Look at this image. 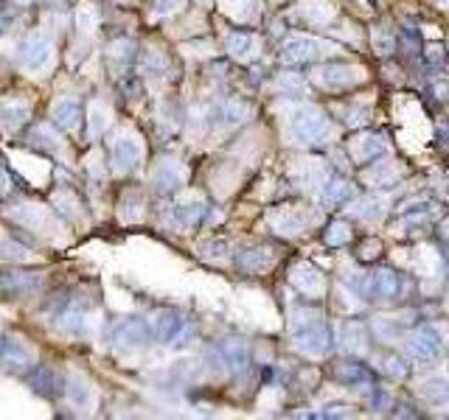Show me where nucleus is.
<instances>
[{"label": "nucleus", "mask_w": 449, "mask_h": 420, "mask_svg": "<svg viewBox=\"0 0 449 420\" xmlns=\"http://www.w3.org/2000/svg\"><path fill=\"white\" fill-rule=\"evenodd\" d=\"M357 291L363 297H368V300H376V303H393V300L402 297L404 280L393 269H379V272H371V275H363Z\"/></svg>", "instance_id": "obj_1"}, {"label": "nucleus", "mask_w": 449, "mask_h": 420, "mask_svg": "<svg viewBox=\"0 0 449 420\" xmlns=\"http://www.w3.org/2000/svg\"><path fill=\"white\" fill-rule=\"evenodd\" d=\"M295 348L300 353H309V356H323L331 348V334H329V328L323 325L320 317L295 325Z\"/></svg>", "instance_id": "obj_2"}, {"label": "nucleus", "mask_w": 449, "mask_h": 420, "mask_svg": "<svg viewBox=\"0 0 449 420\" xmlns=\"http://www.w3.org/2000/svg\"><path fill=\"white\" fill-rule=\"evenodd\" d=\"M329 132H331V124H329L326 112L317 107H306L292 118V135L300 143H320Z\"/></svg>", "instance_id": "obj_3"}, {"label": "nucleus", "mask_w": 449, "mask_h": 420, "mask_svg": "<svg viewBox=\"0 0 449 420\" xmlns=\"http://www.w3.org/2000/svg\"><path fill=\"white\" fill-rule=\"evenodd\" d=\"M152 339V325H147V320L141 317H127L121 322L113 325V337L110 342L118 348H141Z\"/></svg>", "instance_id": "obj_4"}, {"label": "nucleus", "mask_w": 449, "mask_h": 420, "mask_svg": "<svg viewBox=\"0 0 449 420\" xmlns=\"http://www.w3.org/2000/svg\"><path fill=\"white\" fill-rule=\"evenodd\" d=\"M326 51H331V45H326L314 37H290L281 48V59L284 62H317L326 57Z\"/></svg>", "instance_id": "obj_5"}, {"label": "nucleus", "mask_w": 449, "mask_h": 420, "mask_svg": "<svg viewBox=\"0 0 449 420\" xmlns=\"http://www.w3.org/2000/svg\"><path fill=\"white\" fill-rule=\"evenodd\" d=\"M314 78L326 90H343V87L357 84L363 78V73H360V68H351V65H343V62H331V65H323V68L314 70Z\"/></svg>", "instance_id": "obj_6"}, {"label": "nucleus", "mask_w": 449, "mask_h": 420, "mask_svg": "<svg viewBox=\"0 0 449 420\" xmlns=\"http://www.w3.org/2000/svg\"><path fill=\"white\" fill-rule=\"evenodd\" d=\"M407 353L413 356V358H419V361H427V358H436L438 353H441V337L430 328V325H421V328H416L410 337H407Z\"/></svg>", "instance_id": "obj_7"}, {"label": "nucleus", "mask_w": 449, "mask_h": 420, "mask_svg": "<svg viewBox=\"0 0 449 420\" xmlns=\"http://www.w3.org/2000/svg\"><path fill=\"white\" fill-rule=\"evenodd\" d=\"M28 384H31V390H34L37 395H42V398H57V395L62 392V378H59V373L51 370V367H45V364L31 367Z\"/></svg>", "instance_id": "obj_8"}, {"label": "nucleus", "mask_w": 449, "mask_h": 420, "mask_svg": "<svg viewBox=\"0 0 449 420\" xmlns=\"http://www.w3.org/2000/svg\"><path fill=\"white\" fill-rule=\"evenodd\" d=\"M186 328V320L177 314V311H157L154 320H152V337L157 342H174L180 337V331Z\"/></svg>", "instance_id": "obj_9"}, {"label": "nucleus", "mask_w": 449, "mask_h": 420, "mask_svg": "<svg viewBox=\"0 0 449 420\" xmlns=\"http://www.w3.org/2000/svg\"><path fill=\"white\" fill-rule=\"evenodd\" d=\"M0 364L8 370H28L31 353L23 342H17L11 337H0Z\"/></svg>", "instance_id": "obj_10"}, {"label": "nucleus", "mask_w": 449, "mask_h": 420, "mask_svg": "<svg viewBox=\"0 0 449 420\" xmlns=\"http://www.w3.org/2000/svg\"><path fill=\"white\" fill-rule=\"evenodd\" d=\"M220 356H222V361L227 364V370L230 373H241V370H247V364H250V348H247V342L244 339H224L222 348H220Z\"/></svg>", "instance_id": "obj_11"}, {"label": "nucleus", "mask_w": 449, "mask_h": 420, "mask_svg": "<svg viewBox=\"0 0 449 420\" xmlns=\"http://www.w3.org/2000/svg\"><path fill=\"white\" fill-rule=\"evenodd\" d=\"M141 160V146L135 138H118L113 143V165L118 171H132Z\"/></svg>", "instance_id": "obj_12"}, {"label": "nucleus", "mask_w": 449, "mask_h": 420, "mask_svg": "<svg viewBox=\"0 0 449 420\" xmlns=\"http://www.w3.org/2000/svg\"><path fill=\"white\" fill-rule=\"evenodd\" d=\"M354 197V188H351V182L348 180H343V177H331V180H326L323 182V191H320V202L326 205V208H340L343 202H348Z\"/></svg>", "instance_id": "obj_13"}, {"label": "nucleus", "mask_w": 449, "mask_h": 420, "mask_svg": "<svg viewBox=\"0 0 449 420\" xmlns=\"http://www.w3.org/2000/svg\"><path fill=\"white\" fill-rule=\"evenodd\" d=\"M273 264V252L267 247H250V250H241L239 258H236V267L247 275H258L264 272L267 267Z\"/></svg>", "instance_id": "obj_14"}, {"label": "nucleus", "mask_w": 449, "mask_h": 420, "mask_svg": "<svg viewBox=\"0 0 449 420\" xmlns=\"http://www.w3.org/2000/svg\"><path fill=\"white\" fill-rule=\"evenodd\" d=\"M42 283L34 272H0V294H23Z\"/></svg>", "instance_id": "obj_15"}, {"label": "nucleus", "mask_w": 449, "mask_h": 420, "mask_svg": "<svg viewBox=\"0 0 449 420\" xmlns=\"http://www.w3.org/2000/svg\"><path fill=\"white\" fill-rule=\"evenodd\" d=\"M385 151V140L379 135H360L348 143V154L357 160V163H371L376 154Z\"/></svg>", "instance_id": "obj_16"}, {"label": "nucleus", "mask_w": 449, "mask_h": 420, "mask_svg": "<svg viewBox=\"0 0 449 420\" xmlns=\"http://www.w3.org/2000/svg\"><path fill=\"white\" fill-rule=\"evenodd\" d=\"M48 57H51V42L45 37H31L20 51V59L25 68H42Z\"/></svg>", "instance_id": "obj_17"}, {"label": "nucleus", "mask_w": 449, "mask_h": 420, "mask_svg": "<svg viewBox=\"0 0 449 420\" xmlns=\"http://www.w3.org/2000/svg\"><path fill=\"white\" fill-rule=\"evenodd\" d=\"M54 124L57 127H62V129H79V124H81V104L74 101V98H62V101H57L54 104Z\"/></svg>", "instance_id": "obj_18"}, {"label": "nucleus", "mask_w": 449, "mask_h": 420, "mask_svg": "<svg viewBox=\"0 0 449 420\" xmlns=\"http://www.w3.org/2000/svg\"><path fill=\"white\" fill-rule=\"evenodd\" d=\"M205 202H200V199H191V202H180V205H174L171 210V218L180 224V227H197L203 218H205Z\"/></svg>", "instance_id": "obj_19"}, {"label": "nucleus", "mask_w": 449, "mask_h": 420, "mask_svg": "<svg viewBox=\"0 0 449 420\" xmlns=\"http://www.w3.org/2000/svg\"><path fill=\"white\" fill-rule=\"evenodd\" d=\"M177 185H180V168L171 165V163H163L154 171V191L157 194H171Z\"/></svg>", "instance_id": "obj_20"}, {"label": "nucleus", "mask_w": 449, "mask_h": 420, "mask_svg": "<svg viewBox=\"0 0 449 420\" xmlns=\"http://www.w3.org/2000/svg\"><path fill=\"white\" fill-rule=\"evenodd\" d=\"M292 283L298 286L300 291H306V294H314V291H320V288H323V278H320V272H317V269H312V267H306V264H300L298 269L292 272Z\"/></svg>", "instance_id": "obj_21"}, {"label": "nucleus", "mask_w": 449, "mask_h": 420, "mask_svg": "<svg viewBox=\"0 0 449 420\" xmlns=\"http://www.w3.org/2000/svg\"><path fill=\"white\" fill-rule=\"evenodd\" d=\"M351 213H354L357 218L376 221V218H382V216H385V202H382L379 197H363V199H357V202L351 205Z\"/></svg>", "instance_id": "obj_22"}, {"label": "nucleus", "mask_w": 449, "mask_h": 420, "mask_svg": "<svg viewBox=\"0 0 449 420\" xmlns=\"http://www.w3.org/2000/svg\"><path fill=\"white\" fill-rule=\"evenodd\" d=\"M227 51H230V57H236V59H247V57H253V51H256V40H253L250 34L233 31V34H227Z\"/></svg>", "instance_id": "obj_23"}, {"label": "nucleus", "mask_w": 449, "mask_h": 420, "mask_svg": "<svg viewBox=\"0 0 449 420\" xmlns=\"http://www.w3.org/2000/svg\"><path fill=\"white\" fill-rule=\"evenodd\" d=\"M59 328L65 334H81L84 331V311L79 305H68L62 314H59Z\"/></svg>", "instance_id": "obj_24"}, {"label": "nucleus", "mask_w": 449, "mask_h": 420, "mask_svg": "<svg viewBox=\"0 0 449 420\" xmlns=\"http://www.w3.org/2000/svg\"><path fill=\"white\" fill-rule=\"evenodd\" d=\"M326 244L329 247H343V244H348L351 241V224H346V221H331L329 227H326Z\"/></svg>", "instance_id": "obj_25"}, {"label": "nucleus", "mask_w": 449, "mask_h": 420, "mask_svg": "<svg viewBox=\"0 0 449 420\" xmlns=\"http://www.w3.org/2000/svg\"><path fill=\"white\" fill-rule=\"evenodd\" d=\"M421 395L430 398L433 404H441L449 398V381L447 378H427L424 387H421Z\"/></svg>", "instance_id": "obj_26"}, {"label": "nucleus", "mask_w": 449, "mask_h": 420, "mask_svg": "<svg viewBox=\"0 0 449 420\" xmlns=\"http://www.w3.org/2000/svg\"><path fill=\"white\" fill-rule=\"evenodd\" d=\"M28 121V107H23V104H8V107H3V127L6 129H17V127H23Z\"/></svg>", "instance_id": "obj_27"}, {"label": "nucleus", "mask_w": 449, "mask_h": 420, "mask_svg": "<svg viewBox=\"0 0 449 420\" xmlns=\"http://www.w3.org/2000/svg\"><path fill=\"white\" fill-rule=\"evenodd\" d=\"M368 339H365V328L360 325V322H348L346 328H343V345L351 350H360L363 345H365Z\"/></svg>", "instance_id": "obj_28"}, {"label": "nucleus", "mask_w": 449, "mask_h": 420, "mask_svg": "<svg viewBox=\"0 0 449 420\" xmlns=\"http://www.w3.org/2000/svg\"><path fill=\"white\" fill-rule=\"evenodd\" d=\"M374 45H376V51L382 54V57H387V54H393V48H396V34L390 31V28H374Z\"/></svg>", "instance_id": "obj_29"}, {"label": "nucleus", "mask_w": 449, "mask_h": 420, "mask_svg": "<svg viewBox=\"0 0 449 420\" xmlns=\"http://www.w3.org/2000/svg\"><path fill=\"white\" fill-rule=\"evenodd\" d=\"M247 112H250V110H247L244 104H222L214 115H217L222 124H239V121H244Z\"/></svg>", "instance_id": "obj_30"}, {"label": "nucleus", "mask_w": 449, "mask_h": 420, "mask_svg": "<svg viewBox=\"0 0 449 420\" xmlns=\"http://www.w3.org/2000/svg\"><path fill=\"white\" fill-rule=\"evenodd\" d=\"M337 378H340V381H348V384H363V381L368 378V373H365L360 364L346 361V364L337 367Z\"/></svg>", "instance_id": "obj_31"}, {"label": "nucleus", "mask_w": 449, "mask_h": 420, "mask_svg": "<svg viewBox=\"0 0 449 420\" xmlns=\"http://www.w3.org/2000/svg\"><path fill=\"white\" fill-rule=\"evenodd\" d=\"M68 395H71V401L79 404V407H84V404L90 401V387H87V381H84L81 375H74V378H71V384H68Z\"/></svg>", "instance_id": "obj_32"}, {"label": "nucleus", "mask_w": 449, "mask_h": 420, "mask_svg": "<svg viewBox=\"0 0 449 420\" xmlns=\"http://www.w3.org/2000/svg\"><path fill=\"white\" fill-rule=\"evenodd\" d=\"M110 59L115 62H121V68H127L132 59H135V45L130 42V40H124V42H115L113 48H110Z\"/></svg>", "instance_id": "obj_33"}, {"label": "nucleus", "mask_w": 449, "mask_h": 420, "mask_svg": "<svg viewBox=\"0 0 449 420\" xmlns=\"http://www.w3.org/2000/svg\"><path fill=\"white\" fill-rule=\"evenodd\" d=\"M278 87L287 93V95H303V90H306V84H303V78L295 76V73H284L281 78H278Z\"/></svg>", "instance_id": "obj_34"}, {"label": "nucleus", "mask_w": 449, "mask_h": 420, "mask_svg": "<svg viewBox=\"0 0 449 420\" xmlns=\"http://www.w3.org/2000/svg\"><path fill=\"white\" fill-rule=\"evenodd\" d=\"M278 230L287 233V235H295V233L303 230V218H298V216H287L284 221H278Z\"/></svg>", "instance_id": "obj_35"}, {"label": "nucleus", "mask_w": 449, "mask_h": 420, "mask_svg": "<svg viewBox=\"0 0 449 420\" xmlns=\"http://www.w3.org/2000/svg\"><path fill=\"white\" fill-rule=\"evenodd\" d=\"M224 252H227V241H211V244L203 247L205 258H224Z\"/></svg>", "instance_id": "obj_36"}, {"label": "nucleus", "mask_w": 449, "mask_h": 420, "mask_svg": "<svg viewBox=\"0 0 449 420\" xmlns=\"http://www.w3.org/2000/svg\"><path fill=\"white\" fill-rule=\"evenodd\" d=\"M180 6H186V0H154V11L157 14H171Z\"/></svg>", "instance_id": "obj_37"}, {"label": "nucleus", "mask_w": 449, "mask_h": 420, "mask_svg": "<svg viewBox=\"0 0 449 420\" xmlns=\"http://www.w3.org/2000/svg\"><path fill=\"white\" fill-rule=\"evenodd\" d=\"M385 370H387L390 375H399V378H402V375L407 373L404 361H402V358H393V356H390V358H385Z\"/></svg>", "instance_id": "obj_38"}, {"label": "nucleus", "mask_w": 449, "mask_h": 420, "mask_svg": "<svg viewBox=\"0 0 449 420\" xmlns=\"http://www.w3.org/2000/svg\"><path fill=\"white\" fill-rule=\"evenodd\" d=\"M365 115H368V110H354V112H348L346 121H348V127H363V124L368 121Z\"/></svg>", "instance_id": "obj_39"}, {"label": "nucleus", "mask_w": 449, "mask_h": 420, "mask_svg": "<svg viewBox=\"0 0 449 420\" xmlns=\"http://www.w3.org/2000/svg\"><path fill=\"white\" fill-rule=\"evenodd\" d=\"M124 90L130 93V98H138V95H144V84H141L138 78H132V81H124Z\"/></svg>", "instance_id": "obj_40"}, {"label": "nucleus", "mask_w": 449, "mask_h": 420, "mask_svg": "<svg viewBox=\"0 0 449 420\" xmlns=\"http://www.w3.org/2000/svg\"><path fill=\"white\" fill-rule=\"evenodd\" d=\"M438 143H441V146H449V127H441V129H438Z\"/></svg>", "instance_id": "obj_41"}, {"label": "nucleus", "mask_w": 449, "mask_h": 420, "mask_svg": "<svg viewBox=\"0 0 449 420\" xmlns=\"http://www.w3.org/2000/svg\"><path fill=\"white\" fill-rule=\"evenodd\" d=\"M436 93H438V98H447L449 93V81L444 78V84H436Z\"/></svg>", "instance_id": "obj_42"}, {"label": "nucleus", "mask_w": 449, "mask_h": 420, "mask_svg": "<svg viewBox=\"0 0 449 420\" xmlns=\"http://www.w3.org/2000/svg\"><path fill=\"white\" fill-rule=\"evenodd\" d=\"M444 3H449V0H444Z\"/></svg>", "instance_id": "obj_43"}]
</instances>
